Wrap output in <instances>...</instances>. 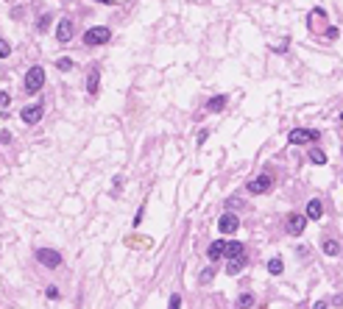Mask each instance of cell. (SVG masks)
<instances>
[{
	"label": "cell",
	"mask_w": 343,
	"mask_h": 309,
	"mask_svg": "<svg viewBox=\"0 0 343 309\" xmlns=\"http://www.w3.org/2000/svg\"><path fill=\"white\" fill-rule=\"evenodd\" d=\"M340 120H343V115H340Z\"/></svg>",
	"instance_id": "f546056e"
},
{
	"label": "cell",
	"mask_w": 343,
	"mask_h": 309,
	"mask_svg": "<svg viewBox=\"0 0 343 309\" xmlns=\"http://www.w3.org/2000/svg\"><path fill=\"white\" fill-rule=\"evenodd\" d=\"M315 309H326V303H324V301H318V303H315Z\"/></svg>",
	"instance_id": "83f0119b"
},
{
	"label": "cell",
	"mask_w": 343,
	"mask_h": 309,
	"mask_svg": "<svg viewBox=\"0 0 343 309\" xmlns=\"http://www.w3.org/2000/svg\"><path fill=\"white\" fill-rule=\"evenodd\" d=\"M254 306V295L251 292H243L240 298H237V309H251Z\"/></svg>",
	"instance_id": "ac0fdd59"
},
{
	"label": "cell",
	"mask_w": 343,
	"mask_h": 309,
	"mask_svg": "<svg viewBox=\"0 0 343 309\" xmlns=\"http://www.w3.org/2000/svg\"><path fill=\"white\" fill-rule=\"evenodd\" d=\"M128 243H131L134 248H145V245H151V240H137V237H131Z\"/></svg>",
	"instance_id": "cb8c5ba5"
},
{
	"label": "cell",
	"mask_w": 343,
	"mask_h": 309,
	"mask_svg": "<svg viewBox=\"0 0 343 309\" xmlns=\"http://www.w3.org/2000/svg\"><path fill=\"white\" fill-rule=\"evenodd\" d=\"M271 187H273V178L271 176H257V178H251V181H248V192H251V195H262V192H268Z\"/></svg>",
	"instance_id": "ba28073f"
},
{
	"label": "cell",
	"mask_w": 343,
	"mask_h": 309,
	"mask_svg": "<svg viewBox=\"0 0 343 309\" xmlns=\"http://www.w3.org/2000/svg\"><path fill=\"white\" fill-rule=\"evenodd\" d=\"M36 259L42 262L45 267H50V270H56V267H61V254L53 248H36Z\"/></svg>",
	"instance_id": "277c9868"
},
{
	"label": "cell",
	"mask_w": 343,
	"mask_h": 309,
	"mask_svg": "<svg viewBox=\"0 0 343 309\" xmlns=\"http://www.w3.org/2000/svg\"><path fill=\"white\" fill-rule=\"evenodd\" d=\"M310 162L313 164H326V153L318 151V148H313V151H310Z\"/></svg>",
	"instance_id": "d6986e66"
},
{
	"label": "cell",
	"mask_w": 343,
	"mask_h": 309,
	"mask_svg": "<svg viewBox=\"0 0 343 309\" xmlns=\"http://www.w3.org/2000/svg\"><path fill=\"white\" fill-rule=\"evenodd\" d=\"M12 103V95L9 92H0V106H9Z\"/></svg>",
	"instance_id": "4316f807"
},
{
	"label": "cell",
	"mask_w": 343,
	"mask_h": 309,
	"mask_svg": "<svg viewBox=\"0 0 343 309\" xmlns=\"http://www.w3.org/2000/svg\"><path fill=\"white\" fill-rule=\"evenodd\" d=\"M95 3H114V0H95Z\"/></svg>",
	"instance_id": "f1b7e54d"
},
{
	"label": "cell",
	"mask_w": 343,
	"mask_h": 309,
	"mask_svg": "<svg viewBox=\"0 0 343 309\" xmlns=\"http://www.w3.org/2000/svg\"><path fill=\"white\" fill-rule=\"evenodd\" d=\"M243 267H246V256H237V259H229L226 273L229 276H237V273H243Z\"/></svg>",
	"instance_id": "4fadbf2b"
},
{
	"label": "cell",
	"mask_w": 343,
	"mask_h": 309,
	"mask_svg": "<svg viewBox=\"0 0 343 309\" xmlns=\"http://www.w3.org/2000/svg\"><path fill=\"white\" fill-rule=\"evenodd\" d=\"M45 295H48L50 301H56V298H59V287H48V292H45Z\"/></svg>",
	"instance_id": "484cf974"
},
{
	"label": "cell",
	"mask_w": 343,
	"mask_h": 309,
	"mask_svg": "<svg viewBox=\"0 0 343 309\" xmlns=\"http://www.w3.org/2000/svg\"><path fill=\"white\" fill-rule=\"evenodd\" d=\"M223 256H226V259H237V256H246V254H243V243H237V240L226 243V251H223Z\"/></svg>",
	"instance_id": "7c38bea8"
},
{
	"label": "cell",
	"mask_w": 343,
	"mask_h": 309,
	"mask_svg": "<svg viewBox=\"0 0 343 309\" xmlns=\"http://www.w3.org/2000/svg\"><path fill=\"white\" fill-rule=\"evenodd\" d=\"M168 309H181V295H170V306Z\"/></svg>",
	"instance_id": "d4e9b609"
},
{
	"label": "cell",
	"mask_w": 343,
	"mask_h": 309,
	"mask_svg": "<svg viewBox=\"0 0 343 309\" xmlns=\"http://www.w3.org/2000/svg\"><path fill=\"white\" fill-rule=\"evenodd\" d=\"M282 270H285V262L279 259V256H273V259L268 262V273H273V276H282Z\"/></svg>",
	"instance_id": "e0dca14e"
},
{
	"label": "cell",
	"mask_w": 343,
	"mask_h": 309,
	"mask_svg": "<svg viewBox=\"0 0 343 309\" xmlns=\"http://www.w3.org/2000/svg\"><path fill=\"white\" fill-rule=\"evenodd\" d=\"M321 134L315 131V128H293V131L288 134L290 145H307V142H315Z\"/></svg>",
	"instance_id": "3957f363"
},
{
	"label": "cell",
	"mask_w": 343,
	"mask_h": 309,
	"mask_svg": "<svg viewBox=\"0 0 343 309\" xmlns=\"http://www.w3.org/2000/svg\"><path fill=\"white\" fill-rule=\"evenodd\" d=\"M20 117H23L25 126H36V123L42 120V103H31V106H25V109L20 112Z\"/></svg>",
	"instance_id": "8992f818"
},
{
	"label": "cell",
	"mask_w": 343,
	"mask_h": 309,
	"mask_svg": "<svg viewBox=\"0 0 343 309\" xmlns=\"http://www.w3.org/2000/svg\"><path fill=\"white\" fill-rule=\"evenodd\" d=\"M98 84H101V70H98V67H92L90 75H87V92H90V95H95Z\"/></svg>",
	"instance_id": "8fae6325"
},
{
	"label": "cell",
	"mask_w": 343,
	"mask_h": 309,
	"mask_svg": "<svg viewBox=\"0 0 343 309\" xmlns=\"http://www.w3.org/2000/svg\"><path fill=\"white\" fill-rule=\"evenodd\" d=\"M9 56H12V45L0 37V59H9Z\"/></svg>",
	"instance_id": "7402d4cb"
},
{
	"label": "cell",
	"mask_w": 343,
	"mask_h": 309,
	"mask_svg": "<svg viewBox=\"0 0 343 309\" xmlns=\"http://www.w3.org/2000/svg\"><path fill=\"white\" fill-rule=\"evenodd\" d=\"M50 20H53V17H50V14H42V20L36 23V28H39V34H45V31L50 28Z\"/></svg>",
	"instance_id": "44dd1931"
},
{
	"label": "cell",
	"mask_w": 343,
	"mask_h": 309,
	"mask_svg": "<svg viewBox=\"0 0 343 309\" xmlns=\"http://www.w3.org/2000/svg\"><path fill=\"white\" fill-rule=\"evenodd\" d=\"M56 39H59L61 45L70 42V39H73V20H67V17H64L59 25H56Z\"/></svg>",
	"instance_id": "9c48e42d"
},
{
	"label": "cell",
	"mask_w": 343,
	"mask_h": 309,
	"mask_svg": "<svg viewBox=\"0 0 343 309\" xmlns=\"http://www.w3.org/2000/svg\"><path fill=\"white\" fill-rule=\"evenodd\" d=\"M321 215H324V203H321V200H310V203H307V218L318 220Z\"/></svg>",
	"instance_id": "5bb4252c"
},
{
	"label": "cell",
	"mask_w": 343,
	"mask_h": 309,
	"mask_svg": "<svg viewBox=\"0 0 343 309\" xmlns=\"http://www.w3.org/2000/svg\"><path fill=\"white\" fill-rule=\"evenodd\" d=\"M109 39H112V31H109L106 25H95V28H90V31L84 34V45H90V48L106 45Z\"/></svg>",
	"instance_id": "6da1fadb"
},
{
	"label": "cell",
	"mask_w": 343,
	"mask_h": 309,
	"mask_svg": "<svg viewBox=\"0 0 343 309\" xmlns=\"http://www.w3.org/2000/svg\"><path fill=\"white\" fill-rule=\"evenodd\" d=\"M223 106H226V95H215L207 100V112H221Z\"/></svg>",
	"instance_id": "9a60e30c"
},
{
	"label": "cell",
	"mask_w": 343,
	"mask_h": 309,
	"mask_svg": "<svg viewBox=\"0 0 343 309\" xmlns=\"http://www.w3.org/2000/svg\"><path fill=\"white\" fill-rule=\"evenodd\" d=\"M307 215H290L288 218V226H285V231H288L290 237H299L304 234V229H307Z\"/></svg>",
	"instance_id": "5b68a950"
},
{
	"label": "cell",
	"mask_w": 343,
	"mask_h": 309,
	"mask_svg": "<svg viewBox=\"0 0 343 309\" xmlns=\"http://www.w3.org/2000/svg\"><path fill=\"white\" fill-rule=\"evenodd\" d=\"M237 229H240V220H237V215H232V212L221 215V220H218V231H221V234H235Z\"/></svg>",
	"instance_id": "52a82bcc"
},
{
	"label": "cell",
	"mask_w": 343,
	"mask_h": 309,
	"mask_svg": "<svg viewBox=\"0 0 343 309\" xmlns=\"http://www.w3.org/2000/svg\"><path fill=\"white\" fill-rule=\"evenodd\" d=\"M56 67H59V73H70L76 64H73V59H59V61H56Z\"/></svg>",
	"instance_id": "ffe728a7"
},
{
	"label": "cell",
	"mask_w": 343,
	"mask_h": 309,
	"mask_svg": "<svg viewBox=\"0 0 343 309\" xmlns=\"http://www.w3.org/2000/svg\"><path fill=\"white\" fill-rule=\"evenodd\" d=\"M223 251H226V243L223 240H215V243L207 248V256H210V262H218V259H223Z\"/></svg>",
	"instance_id": "30bf717a"
},
{
	"label": "cell",
	"mask_w": 343,
	"mask_h": 309,
	"mask_svg": "<svg viewBox=\"0 0 343 309\" xmlns=\"http://www.w3.org/2000/svg\"><path fill=\"white\" fill-rule=\"evenodd\" d=\"M42 84H45V70L42 67H31L28 75H25V92L36 95V92L42 89Z\"/></svg>",
	"instance_id": "7a4b0ae2"
},
{
	"label": "cell",
	"mask_w": 343,
	"mask_h": 309,
	"mask_svg": "<svg viewBox=\"0 0 343 309\" xmlns=\"http://www.w3.org/2000/svg\"><path fill=\"white\" fill-rule=\"evenodd\" d=\"M212 276H215V267H207V270L198 276V281H201V284H207V281H212Z\"/></svg>",
	"instance_id": "603a6c76"
},
{
	"label": "cell",
	"mask_w": 343,
	"mask_h": 309,
	"mask_svg": "<svg viewBox=\"0 0 343 309\" xmlns=\"http://www.w3.org/2000/svg\"><path fill=\"white\" fill-rule=\"evenodd\" d=\"M321 251H324L326 256H337V254H340V243H337V240H324Z\"/></svg>",
	"instance_id": "2e32d148"
}]
</instances>
